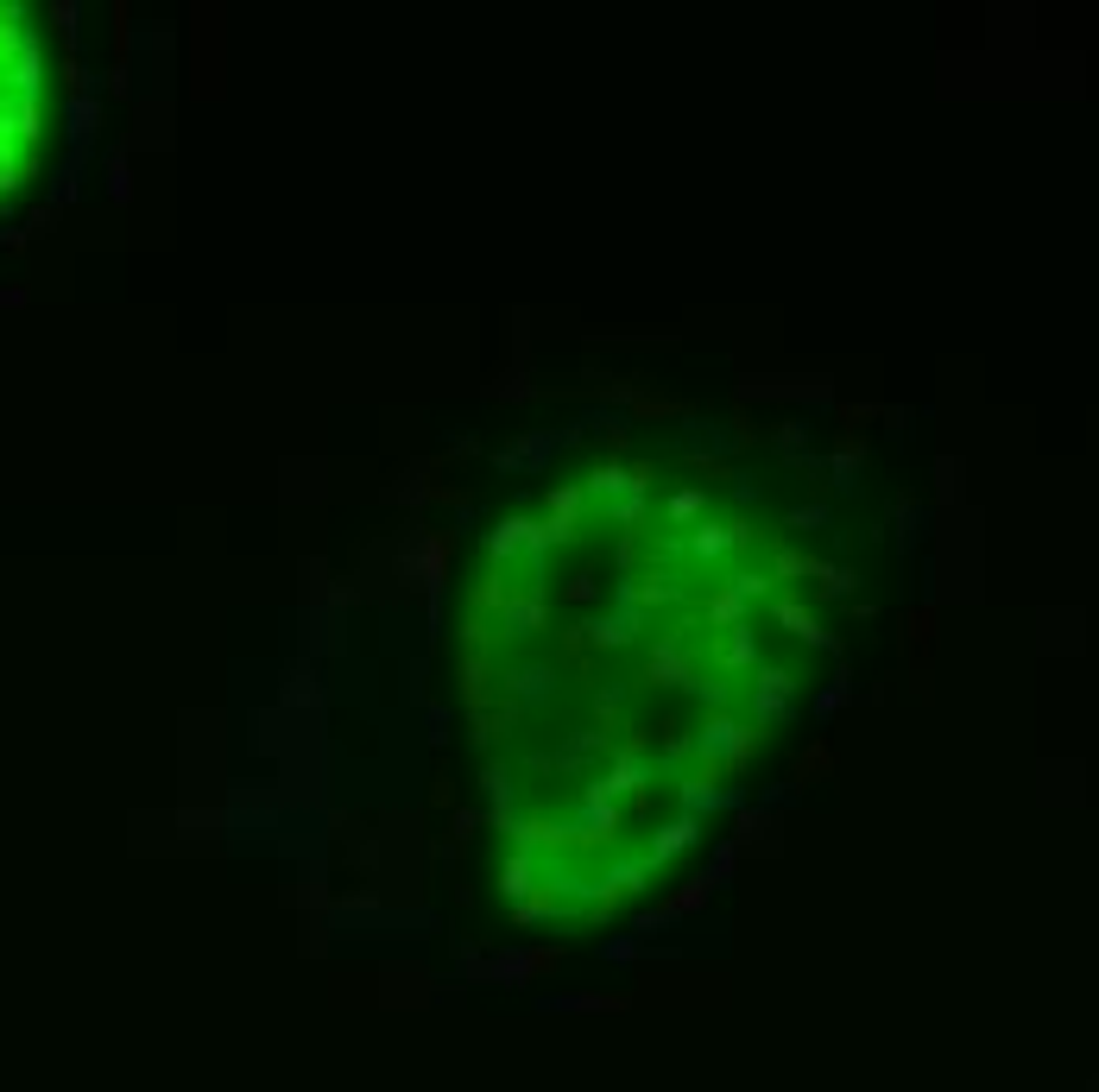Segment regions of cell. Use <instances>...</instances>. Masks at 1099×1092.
<instances>
[{"label": "cell", "mask_w": 1099, "mask_h": 1092, "mask_svg": "<svg viewBox=\"0 0 1099 1092\" xmlns=\"http://www.w3.org/2000/svg\"><path fill=\"white\" fill-rule=\"evenodd\" d=\"M746 524L714 518L689 474L607 467L550 493L512 524L481 581V669H576L588 720L512 783L519 834H581L601 846L683 834L746 726L727 714V676L752 669V594L727 575Z\"/></svg>", "instance_id": "6da1fadb"}]
</instances>
